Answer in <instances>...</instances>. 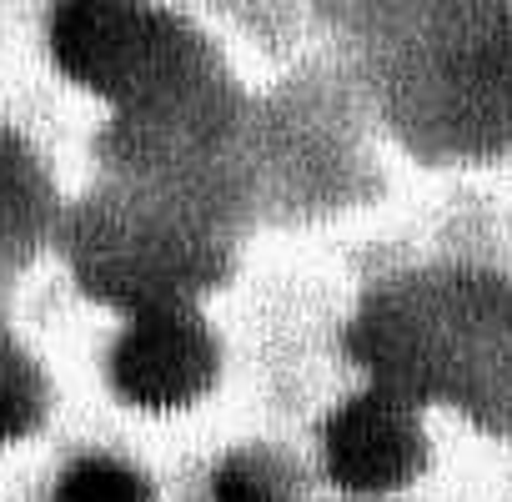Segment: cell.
Instances as JSON below:
<instances>
[{"label": "cell", "instance_id": "cell-1", "mask_svg": "<svg viewBox=\"0 0 512 502\" xmlns=\"http://www.w3.org/2000/svg\"><path fill=\"white\" fill-rule=\"evenodd\" d=\"M51 51L71 81L121 106L156 101L186 66V36L141 0H61Z\"/></svg>", "mask_w": 512, "mask_h": 502}, {"label": "cell", "instance_id": "cell-2", "mask_svg": "<svg viewBox=\"0 0 512 502\" xmlns=\"http://www.w3.org/2000/svg\"><path fill=\"white\" fill-rule=\"evenodd\" d=\"M216 372V342L206 322L176 302L141 307L111 352V377L121 397L141 407H181L206 392Z\"/></svg>", "mask_w": 512, "mask_h": 502}, {"label": "cell", "instance_id": "cell-3", "mask_svg": "<svg viewBox=\"0 0 512 502\" xmlns=\"http://www.w3.org/2000/svg\"><path fill=\"white\" fill-rule=\"evenodd\" d=\"M422 462V427L397 392H362L327 422V467L352 492H387Z\"/></svg>", "mask_w": 512, "mask_h": 502}, {"label": "cell", "instance_id": "cell-4", "mask_svg": "<svg viewBox=\"0 0 512 502\" xmlns=\"http://www.w3.org/2000/svg\"><path fill=\"white\" fill-rule=\"evenodd\" d=\"M46 216V181L31 161V151L0 131V246L26 241Z\"/></svg>", "mask_w": 512, "mask_h": 502}, {"label": "cell", "instance_id": "cell-5", "mask_svg": "<svg viewBox=\"0 0 512 502\" xmlns=\"http://www.w3.org/2000/svg\"><path fill=\"white\" fill-rule=\"evenodd\" d=\"M56 502H151V487H146V477L131 472L126 462L86 457V462H76V467L61 477Z\"/></svg>", "mask_w": 512, "mask_h": 502}, {"label": "cell", "instance_id": "cell-6", "mask_svg": "<svg viewBox=\"0 0 512 502\" xmlns=\"http://www.w3.org/2000/svg\"><path fill=\"white\" fill-rule=\"evenodd\" d=\"M36 417H41V377L11 337H0V437L31 432Z\"/></svg>", "mask_w": 512, "mask_h": 502}, {"label": "cell", "instance_id": "cell-7", "mask_svg": "<svg viewBox=\"0 0 512 502\" xmlns=\"http://www.w3.org/2000/svg\"><path fill=\"white\" fill-rule=\"evenodd\" d=\"M211 502H287L277 492V482L251 467V462H221L216 482H211Z\"/></svg>", "mask_w": 512, "mask_h": 502}]
</instances>
